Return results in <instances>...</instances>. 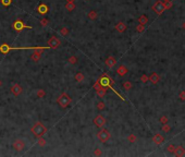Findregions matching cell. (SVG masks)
Instances as JSON below:
<instances>
[{"label": "cell", "mask_w": 185, "mask_h": 157, "mask_svg": "<svg viewBox=\"0 0 185 157\" xmlns=\"http://www.w3.org/2000/svg\"><path fill=\"white\" fill-rule=\"evenodd\" d=\"M159 75L156 73V72H153V73L150 74V76H148V80L153 83V84H157L158 82H159Z\"/></svg>", "instance_id": "2e32d148"}, {"label": "cell", "mask_w": 185, "mask_h": 157, "mask_svg": "<svg viewBox=\"0 0 185 157\" xmlns=\"http://www.w3.org/2000/svg\"><path fill=\"white\" fill-rule=\"evenodd\" d=\"M87 18L90 20V21H96L98 18V13L96 10H90L87 13Z\"/></svg>", "instance_id": "ac0fdd59"}, {"label": "cell", "mask_w": 185, "mask_h": 157, "mask_svg": "<svg viewBox=\"0 0 185 157\" xmlns=\"http://www.w3.org/2000/svg\"><path fill=\"white\" fill-rule=\"evenodd\" d=\"M1 86H2V81L0 80V87H1Z\"/></svg>", "instance_id": "60d3db41"}, {"label": "cell", "mask_w": 185, "mask_h": 157, "mask_svg": "<svg viewBox=\"0 0 185 157\" xmlns=\"http://www.w3.org/2000/svg\"><path fill=\"white\" fill-rule=\"evenodd\" d=\"M48 11H49V8H48V6L46 5V3H44V2L39 3V6L37 7V12H38L39 14H42V15L47 14Z\"/></svg>", "instance_id": "7c38bea8"}, {"label": "cell", "mask_w": 185, "mask_h": 157, "mask_svg": "<svg viewBox=\"0 0 185 157\" xmlns=\"http://www.w3.org/2000/svg\"><path fill=\"white\" fill-rule=\"evenodd\" d=\"M36 95H37V97H38V98H43V97L46 96V92H45L43 88H39V90H37Z\"/></svg>", "instance_id": "d4e9b609"}, {"label": "cell", "mask_w": 185, "mask_h": 157, "mask_svg": "<svg viewBox=\"0 0 185 157\" xmlns=\"http://www.w3.org/2000/svg\"><path fill=\"white\" fill-rule=\"evenodd\" d=\"M170 129H171V128H170V126H169L168 123H164V124H163L162 130H163L164 132H169V131H170Z\"/></svg>", "instance_id": "e575fe53"}, {"label": "cell", "mask_w": 185, "mask_h": 157, "mask_svg": "<svg viewBox=\"0 0 185 157\" xmlns=\"http://www.w3.org/2000/svg\"><path fill=\"white\" fill-rule=\"evenodd\" d=\"M174 148H175V146H174V145H172V144H171V145H169V146L167 147V150H168V152H173V151H174Z\"/></svg>", "instance_id": "74e56055"}, {"label": "cell", "mask_w": 185, "mask_h": 157, "mask_svg": "<svg viewBox=\"0 0 185 157\" xmlns=\"http://www.w3.org/2000/svg\"><path fill=\"white\" fill-rule=\"evenodd\" d=\"M141 80H142V82H143V83H146L147 81H149V80H148V76H147V75H145V74H143V75L141 76Z\"/></svg>", "instance_id": "8d00e7d4"}, {"label": "cell", "mask_w": 185, "mask_h": 157, "mask_svg": "<svg viewBox=\"0 0 185 157\" xmlns=\"http://www.w3.org/2000/svg\"><path fill=\"white\" fill-rule=\"evenodd\" d=\"M138 22H139V24H142V25H146V24L148 23V18H147V15H145V14L141 15V17L138 18Z\"/></svg>", "instance_id": "7402d4cb"}, {"label": "cell", "mask_w": 185, "mask_h": 157, "mask_svg": "<svg viewBox=\"0 0 185 157\" xmlns=\"http://www.w3.org/2000/svg\"><path fill=\"white\" fill-rule=\"evenodd\" d=\"M123 88H124V90H126V91H130L131 88H132V83H131L130 81H126V82H124L123 83Z\"/></svg>", "instance_id": "484cf974"}, {"label": "cell", "mask_w": 185, "mask_h": 157, "mask_svg": "<svg viewBox=\"0 0 185 157\" xmlns=\"http://www.w3.org/2000/svg\"><path fill=\"white\" fill-rule=\"evenodd\" d=\"M68 61H69V63H71V64H76L77 63V58L75 57V56H71V57H69Z\"/></svg>", "instance_id": "83f0119b"}, {"label": "cell", "mask_w": 185, "mask_h": 157, "mask_svg": "<svg viewBox=\"0 0 185 157\" xmlns=\"http://www.w3.org/2000/svg\"><path fill=\"white\" fill-rule=\"evenodd\" d=\"M153 141H154L155 144H157V145H160L161 143L164 142V138H163L161 134H155V135L153 136Z\"/></svg>", "instance_id": "9a60e30c"}, {"label": "cell", "mask_w": 185, "mask_h": 157, "mask_svg": "<svg viewBox=\"0 0 185 157\" xmlns=\"http://www.w3.org/2000/svg\"><path fill=\"white\" fill-rule=\"evenodd\" d=\"M183 26H184V29H185V23H184V25H183Z\"/></svg>", "instance_id": "b9f144b4"}, {"label": "cell", "mask_w": 185, "mask_h": 157, "mask_svg": "<svg viewBox=\"0 0 185 157\" xmlns=\"http://www.w3.org/2000/svg\"><path fill=\"white\" fill-rule=\"evenodd\" d=\"M96 83H98V84H99V85H100L101 87H108V88H111V90H112V91L114 92V93H116V94H117V95H118L119 97H120L122 100H124V98H123V97H121V95L119 94L118 92H117L116 90H114V88H112V85L114 84V81H113V80L110 78V76H108V75H107V74L101 75L100 78H99V79H98L97 81H96Z\"/></svg>", "instance_id": "6da1fadb"}, {"label": "cell", "mask_w": 185, "mask_h": 157, "mask_svg": "<svg viewBox=\"0 0 185 157\" xmlns=\"http://www.w3.org/2000/svg\"><path fill=\"white\" fill-rule=\"evenodd\" d=\"M96 107H97V109H98V110H104L105 108H106V104H105L104 102H102V100H100L99 103H97Z\"/></svg>", "instance_id": "4316f807"}, {"label": "cell", "mask_w": 185, "mask_h": 157, "mask_svg": "<svg viewBox=\"0 0 185 157\" xmlns=\"http://www.w3.org/2000/svg\"><path fill=\"white\" fill-rule=\"evenodd\" d=\"M159 120H160V122L163 123V124H164V123H168V117H167V116H162Z\"/></svg>", "instance_id": "d590c367"}, {"label": "cell", "mask_w": 185, "mask_h": 157, "mask_svg": "<svg viewBox=\"0 0 185 157\" xmlns=\"http://www.w3.org/2000/svg\"><path fill=\"white\" fill-rule=\"evenodd\" d=\"M136 31L138 32V33H143V32L145 31V25H142V24H138V25L136 26Z\"/></svg>", "instance_id": "1f68e13d"}, {"label": "cell", "mask_w": 185, "mask_h": 157, "mask_svg": "<svg viewBox=\"0 0 185 157\" xmlns=\"http://www.w3.org/2000/svg\"><path fill=\"white\" fill-rule=\"evenodd\" d=\"M94 155H95V156H101L102 155V152H101V150L99 147L95 148V151H94Z\"/></svg>", "instance_id": "836d02e7"}, {"label": "cell", "mask_w": 185, "mask_h": 157, "mask_svg": "<svg viewBox=\"0 0 185 157\" xmlns=\"http://www.w3.org/2000/svg\"><path fill=\"white\" fill-rule=\"evenodd\" d=\"M105 63H106V66L108 67V68H113L114 66H116V63H117V60H116V58L114 57H112V56H110V57H108L106 59V61H105Z\"/></svg>", "instance_id": "4fadbf2b"}, {"label": "cell", "mask_w": 185, "mask_h": 157, "mask_svg": "<svg viewBox=\"0 0 185 157\" xmlns=\"http://www.w3.org/2000/svg\"><path fill=\"white\" fill-rule=\"evenodd\" d=\"M127 140H129V142L134 143V142H136L137 138H136V135H135V134H130V135H129V138H127Z\"/></svg>", "instance_id": "4dcf8cb0"}, {"label": "cell", "mask_w": 185, "mask_h": 157, "mask_svg": "<svg viewBox=\"0 0 185 157\" xmlns=\"http://www.w3.org/2000/svg\"><path fill=\"white\" fill-rule=\"evenodd\" d=\"M48 24H49V20L48 19H42L40 20V25H42L43 27H46V26H48Z\"/></svg>", "instance_id": "f546056e"}, {"label": "cell", "mask_w": 185, "mask_h": 157, "mask_svg": "<svg viewBox=\"0 0 185 157\" xmlns=\"http://www.w3.org/2000/svg\"><path fill=\"white\" fill-rule=\"evenodd\" d=\"M12 29H13L15 32L20 33V32H22L25 29H33V27L30 26V25H26V24H24L23 21H21V20H16V21L13 23V25H12Z\"/></svg>", "instance_id": "8992f818"}, {"label": "cell", "mask_w": 185, "mask_h": 157, "mask_svg": "<svg viewBox=\"0 0 185 157\" xmlns=\"http://www.w3.org/2000/svg\"><path fill=\"white\" fill-rule=\"evenodd\" d=\"M96 94H97L98 97H100V98L105 97L106 94H107V87H99V88H97V90H96Z\"/></svg>", "instance_id": "d6986e66"}, {"label": "cell", "mask_w": 185, "mask_h": 157, "mask_svg": "<svg viewBox=\"0 0 185 157\" xmlns=\"http://www.w3.org/2000/svg\"><path fill=\"white\" fill-rule=\"evenodd\" d=\"M164 1H168V0H163V2H164Z\"/></svg>", "instance_id": "7bdbcfd3"}, {"label": "cell", "mask_w": 185, "mask_h": 157, "mask_svg": "<svg viewBox=\"0 0 185 157\" xmlns=\"http://www.w3.org/2000/svg\"><path fill=\"white\" fill-rule=\"evenodd\" d=\"M45 49H49V47L48 46H44L42 48H38V49H35V51L33 52V54L31 55V60H33L34 62H39V60L40 58H42V54H43V51Z\"/></svg>", "instance_id": "5b68a950"}, {"label": "cell", "mask_w": 185, "mask_h": 157, "mask_svg": "<svg viewBox=\"0 0 185 157\" xmlns=\"http://www.w3.org/2000/svg\"><path fill=\"white\" fill-rule=\"evenodd\" d=\"M106 123H107V120L101 115H97L95 118H94V124H95L97 128H100V129L104 128Z\"/></svg>", "instance_id": "9c48e42d"}, {"label": "cell", "mask_w": 185, "mask_h": 157, "mask_svg": "<svg viewBox=\"0 0 185 157\" xmlns=\"http://www.w3.org/2000/svg\"><path fill=\"white\" fill-rule=\"evenodd\" d=\"M97 138L98 140L100 141L101 143H105L107 141H109L111 138V133L108 129H105V128H101V130L97 133Z\"/></svg>", "instance_id": "277c9868"}, {"label": "cell", "mask_w": 185, "mask_h": 157, "mask_svg": "<svg viewBox=\"0 0 185 157\" xmlns=\"http://www.w3.org/2000/svg\"><path fill=\"white\" fill-rule=\"evenodd\" d=\"M65 9H67L68 11H73V10H75V3L74 2H72V3H70V2H67L65 3Z\"/></svg>", "instance_id": "603a6c76"}, {"label": "cell", "mask_w": 185, "mask_h": 157, "mask_svg": "<svg viewBox=\"0 0 185 157\" xmlns=\"http://www.w3.org/2000/svg\"><path fill=\"white\" fill-rule=\"evenodd\" d=\"M173 153H174L176 156H184L185 155V148L183 146H176L174 148Z\"/></svg>", "instance_id": "e0dca14e"}, {"label": "cell", "mask_w": 185, "mask_h": 157, "mask_svg": "<svg viewBox=\"0 0 185 157\" xmlns=\"http://www.w3.org/2000/svg\"><path fill=\"white\" fill-rule=\"evenodd\" d=\"M60 45H61L60 39L58 37H56V36H51V37L48 39V42H47V46L49 48H52V49H56V48H58Z\"/></svg>", "instance_id": "ba28073f"}, {"label": "cell", "mask_w": 185, "mask_h": 157, "mask_svg": "<svg viewBox=\"0 0 185 157\" xmlns=\"http://www.w3.org/2000/svg\"><path fill=\"white\" fill-rule=\"evenodd\" d=\"M127 29V26H126V24H124L123 22H119L117 25H116V30L118 32H120V33H123V32H125Z\"/></svg>", "instance_id": "ffe728a7"}, {"label": "cell", "mask_w": 185, "mask_h": 157, "mask_svg": "<svg viewBox=\"0 0 185 157\" xmlns=\"http://www.w3.org/2000/svg\"><path fill=\"white\" fill-rule=\"evenodd\" d=\"M10 91H11V93L13 94L14 96H20L22 94V92H23V88H22V86L20 85V84H13V85L11 86V88H10Z\"/></svg>", "instance_id": "8fae6325"}, {"label": "cell", "mask_w": 185, "mask_h": 157, "mask_svg": "<svg viewBox=\"0 0 185 157\" xmlns=\"http://www.w3.org/2000/svg\"><path fill=\"white\" fill-rule=\"evenodd\" d=\"M74 80H75L76 82H83L84 80H85L84 73H82V72H77V73L74 75Z\"/></svg>", "instance_id": "44dd1931"}, {"label": "cell", "mask_w": 185, "mask_h": 157, "mask_svg": "<svg viewBox=\"0 0 185 157\" xmlns=\"http://www.w3.org/2000/svg\"><path fill=\"white\" fill-rule=\"evenodd\" d=\"M127 72H129V69H127L125 66H123V64H121V66L117 69V73L120 76H124L125 74H127Z\"/></svg>", "instance_id": "5bb4252c"}, {"label": "cell", "mask_w": 185, "mask_h": 157, "mask_svg": "<svg viewBox=\"0 0 185 157\" xmlns=\"http://www.w3.org/2000/svg\"><path fill=\"white\" fill-rule=\"evenodd\" d=\"M37 143H38L39 146L44 147L45 145H46V140L43 139V136H40V138H38V141H37Z\"/></svg>", "instance_id": "f1b7e54d"}, {"label": "cell", "mask_w": 185, "mask_h": 157, "mask_svg": "<svg viewBox=\"0 0 185 157\" xmlns=\"http://www.w3.org/2000/svg\"><path fill=\"white\" fill-rule=\"evenodd\" d=\"M69 34H70V30L68 29V27H62V29L60 30V35L61 36L67 37V36H69Z\"/></svg>", "instance_id": "cb8c5ba5"}, {"label": "cell", "mask_w": 185, "mask_h": 157, "mask_svg": "<svg viewBox=\"0 0 185 157\" xmlns=\"http://www.w3.org/2000/svg\"><path fill=\"white\" fill-rule=\"evenodd\" d=\"M151 9H153V11L155 12V13H157L158 15L161 14L162 12L166 10V7H164V2H162L161 0H158V1L153 6V8H151Z\"/></svg>", "instance_id": "52a82bcc"}, {"label": "cell", "mask_w": 185, "mask_h": 157, "mask_svg": "<svg viewBox=\"0 0 185 157\" xmlns=\"http://www.w3.org/2000/svg\"><path fill=\"white\" fill-rule=\"evenodd\" d=\"M85 1H89V0H85Z\"/></svg>", "instance_id": "ee69618b"}, {"label": "cell", "mask_w": 185, "mask_h": 157, "mask_svg": "<svg viewBox=\"0 0 185 157\" xmlns=\"http://www.w3.org/2000/svg\"><path fill=\"white\" fill-rule=\"evenodd\" d=\"M71 102H72V98L70 97L67 93H62L58 97V99H57V103H58V105L60 107H62V108H67Z\"/></svg>", "instance_id": "3957f363"}, {"label": "cell", "mask_w": 185, "mask_h": 157, "mask_svg": "<svg viewBox=\"0 0 185 157\" xmlns=\"http://www.w3.org/2000/svg\"><path fill=\"white\" fill-rule=\"evenodd\" d=\"M67 2H70V3H72V2H75V0H65Z\"/></svg>", "instance_id": "ab89813d"}, {"label": "cell", "mask_w": 185, "mask_h": 157, "mask_svg": "<svg viewBox=\"0 0 185 157\" xmlns=\"http://www.w3.org/2000/svg\"><path fill=\"white\" fill-rule=\"evenodd\" d=\"M180 98L182 100H185V92H182V93H180Z\"/></svg>", "instance_id": "f35d334b"}, {"label": "cell", "mask_w": 185, "mask_h": 157, "mask_svg": "<svg viewBox=\"0 0 185 157\" xmlns=\"http://www.w3.org/2000/svg\"><path fill=\"white\" fill-rule=\"evenodd\" d=\"M1 5L2 6H5V7H9L11 3H12V0H1Z\"/></svg>", "instance_id": "d6a6232c"}, {"label": "cell", "mask_w": 185, "mask_h": 157, "mask_svg": "<svg viewBox=\"0 0 185 157\" xmlns=\"http://www.w3.org/2000/svg\"><path fill=\"white\" fill-rule=\"evenodd\" d=\"M47 131H48L47 128L39 121H36L34 124H33V127L31 128V132L33 133V135L36 136L37 139L40 138V136H44L45 134H46Z\"/></svg>", "instance_id": "7a4b0ae2"}, {"label": "cell", "mask_w": 185, "mask_h": 157, "mask_svg": "<svg viewBox=\"0 0 185 157\" xmlns=\"http://www.w3.org/2000/svg\"><path fill=\"white\" fill-rule=\"evenodd\" d=\"M13 148L16 151V152H21L23 151L24 148H25V142H24L23 140L21 139H18V140H15L14 142H13Z\"/></svg>", "instance_id": "30bf717a"}]
</instances>
